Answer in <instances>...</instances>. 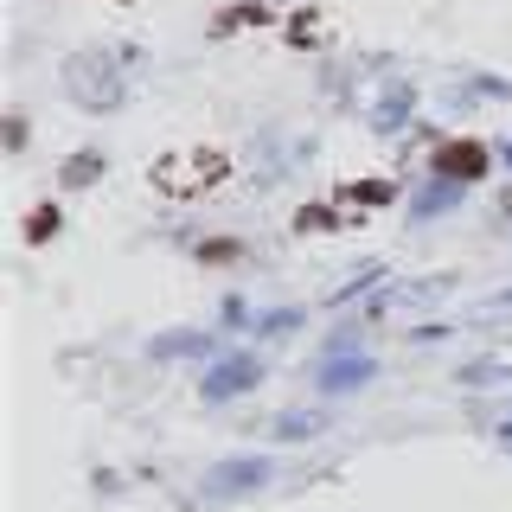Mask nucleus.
Masks as SVG:
<instances>
[{"label": "nucleus", "mask_w": 512, "mask_h": 512, "mask_svg": "<svg viewBox=\"0 0 512 512\" xmlns=\"http://www.w3.org/2000/svg\"><path fill=\"white\" fill-rule=\"evenodd\" d=\"M218 173H224V154H199V160H192L186 173H180V167H160L154 180L167 186V192H199V186H212Z\"/></svg>", "instance_id": "nucleus-1"}, {"label": "nucleus", "mask_w": 512, "mask_h": 512, "mask_svg": "<svg viewBox=\"0 0 512 512\" xmlns=\"http://www.w3.org/2000/svg\"><path fill=\"white\" fill-rule=\"evenodd\" d=\"M436 167L455 173V180H480V173H487V148H480V141H448L436 154Z\"/></svg>", "instance_id": "nucleus-2"}]
</instances>
